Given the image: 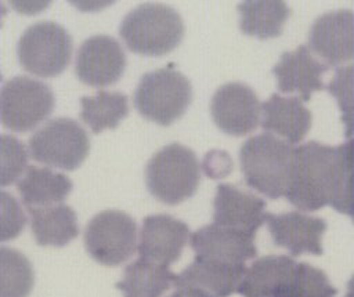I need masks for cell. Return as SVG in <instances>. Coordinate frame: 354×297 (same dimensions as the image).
<instances>
[{
	"mask_svg": "<svg viewBox=\"0 0 354 297\" xmlns=\"http://www.w3.org/2000/svg\"><path fill=\"white\" fill-rule=\"evenodd\" d=\"M33 287L29 260L15 249L0 247V297H28Z\"/></svg>",
	"mask_w": 354,
	"mask_h": 297,
	"instance_id": "obj_26",
	"label": "cell"
},
{
	"mask_svg": "<svg viewBox=\"0 0 354 297\" xmlns=\"http://www.w3.org/2000/svg\"><path fill=\"white\" fill-rule=\"evenodd\" d=\"M336 170V146L310 141L293 148L286 199L303 211L330 203Z\"/></svg>",
	"mask_w": 354,
	"mask_h": 297,
	"instance_id": "obj_1",
	"label": "cell"
},
{
	"mask_svg": "<svg viewBox=\"0 0 354 297\" xmlns=\"http://www.w3.org/2000/svg\"><path fill=\"white\" fill-rule=\"evenodd\" d=\"M119 35L137 54L163 55L180 44L184 36V22L170 6L144 3L124 15Z\"/></svg>",
	"mask_w": 354,
	"mask_h": 297,
	"instance_id": "obj_2",
	"label": "cell"
},
{
	"mask_svg": "<svg viewBox=\"0 0 354 297\" xmlns=\"http://www.w3.org/2000/svg\"><path fill=\"white\" fill-rule=\"evenodd\" d=\"M176 276L167 265L138 257L124 268L123 279L116 287L124 297H160L174 285Z\"/></svg>",
	"mask_w": 354,
	"mask_h": 297,
	"instance_id": "obj_22",
	"label": "cell"
},
{
	"mask_svg": "<svg viewBox=\"0 0 354 297\" xmlns=\"http://www.w3.org/2000/svg\"><path fill=\"white\" fill-rule=\"evenodd\" d=\"M210 113L221 131L241 137L253 131L260 123L261 104L248 84L230 82L214 91Z\"/></svg>",
	"mask_w": 354,
	"mask_h": 297,
	"instance_id": "obj_10",
	"label": "cell"
},
{
	"mask_svg": "<svg viewBox=\"0 0 354 297\" xmlns=\"http://www.w3.org/2000/svg\"><path fill=\"white\" fill-rule=\"evenodd\" d=\"M213 209L214 222L224 227L256 233L266 222L264 200L230 184L217 186Z\"/></svg>",
	"mask_w": 354,
	"mask_h": 297,
	"instance_id": "obj_17",
	"label": "cell"
},
{
	"mask_svg": "<svg viewBox=\"0 0 354 297\" xmlns=\"http://www.w3.org/2000/svg\"><path fill=\"white\" fill-rule=\"evenodd\" d=\"M266 222L274 243L286 249L293 256L304 253L322 254V236L326 231V222L322 218L300 211L282 214L267 213Z\"/></svg>",
	"mask_w": 354,
	"mask_h": 297,
	"instance_id": "obj_14",
	"label": "cell"
},
{
	"mask_svg": "<svg viewBox=\"0 0 354 297\" xmlns=\"http://www.w3.org/2000/svg\"><path fill=\"white\" fill-rule=\"evenodd\" d=\"M344 297H354V275L350 278L348 283H347V290Z\"/></svg>",
	"mask_w": 354,
	"mask_h": 297,
	"instance_id": "obj_33",
	"label": "cell"
},
{
	"mask_svg": "<svg viewBox=\"0 0 354 297\" xmlns=\"http://www.w3.org/2000/svg\"><path fill=\"white\" fill-rule=\"evenodd\" d=\"M295 267L288 256L261 257L246 269L236 291L243 297H282Z\"/></svg>",
	"mask_w": 354,
	"mask_h": 297,
	"instance_id": "obj_20",
	"label": "cell"
},
{
	"mask_svg": "<svg viewBox=\"0 0 354 297\" xmlns=\"http://www.w3.org/2000/svg\"><path fill=\"white\" fill-rule=\"evenodd\" d=\"M169 297H212V296L195 287H180Z\"/></svg>",
	"mask_w": 354,
	"mask_h": 297,
	"instance_id": "obj_32",
	"label": "cell"
},
{
	"mask_svg": "<svg viewBox=\"0 0 354 297\" xmlns=\"http://www.w3.org/2000/svg\"><path fill=\"white\" fill-rule=\"evenodd\" d=\"M133 99L140 115L160 126H169L187 111L192 101V87L181 72L169 65L144 73Z\"/></svg>",
	"mask_w": 354,
	"mask_h": 297,
	"instance_id": "obj_5",
	"label": "cell"
},
{
	"mask_svg": "<svg viewBox=\"0 0 354 297\" xmlns=\"http://www.w3.org/2000/svg\"><path fill=\"white\" fill-rule=\"evenodd\" d=\"M72 191V181L47 167H28L18 182V192L28 207L51 206L64 200Z\"/></svg>",
	"mask_w": 354,
	"mask_h": 297,
	"instance_id": "obj_24",
	"label": "cell"
},
{
	"mask_svg": "<svg viewBox=\"0 0 354 297\" xmlns=\"http://www.w3.org/2000/svg\"><path fill=\"white\" fill-rule=\"evenodd\" d=\"M1 240H8L15 238L26 224V217L19 207L18 202L8 192L1 191Z\"/></svg>",
	"mask_w": 354,
	"mask_h": 297,
	"instance_id": "obj_31",
	"label": "cell"
},
{
	"mask_svg": "<svg viewBox=\"0 0 354 297\" xmlns=\"http://www.w3.org/2000/svg\"><path fill=\"white\" fill-rule=\"evenodd\" d=\"M188 236L185 222L169 214L148 215L142 222L137 250L140 257L169 267L181 256Z\"/></svg>",
	"mask_w": 354,
	"mask_h": 297,
	"instance_id": "obj_15",
	"label": "cell"
},
{
	"mask_svg": "<svg viewBox=\"0 0 354 297\" xmlns=\"http://www.w3.org/2000/svg\"><path fill=\"white\" fill-rule=\"evenodd\" d=\"M326 70L328 65L318 61L306 46L283 52L272 68L278 88L282 93H297L301 101H308L313 93L324 88L321 76Z\"/></svg>",
	"mask_w": 354,
	"mask_h": 297,
	"instance_id": "obj_16",
	"label": "cell"
},
{
	"mask_svg": "<svg viewBox=\"0 0 354 297\" xmlns=\"http://www.w3.org/2000/svg\"><path fill=\"white\" fill-rule=\"evenodd\" d=\"M54 108V94L48 84L15 76L3 84L0 94L1 123L11 131L25 133L43 122Z\"/></svg>",
	"mask_w": 354,
	"mask_h": 297,
	"instance_id": "obj_8",
	"label": "cell"
},
{
	"mask_svg": "<svg viewBox=\"0 0 354 297\" xmlns=\"http://www.w3.org/2000/svg\"><path fill=\"white\" fill-rule=\"evenodd\" d=\"M28 146L36 162L62 170H75L87 157L90 140L76 120L55 117L29 138Z\"/></svg>",
	"mask_w": 354,
	"mask_h": 297,
	"instance_id": "obj_7",
	"label": "cell"
},
{
	"mask_svg": "<svg viewBox=\"0 0 354 297\" xmlns=\"http://www.w3.org/2000/svg\"><path fill=\"white\" fill-rule=\"evenodd\" d=\"M80 105V119L94 133L115 128L129 113L127 97L119 91L100 90L93 97H82Z\"/></svg>",
	"mask_w": 354,
	"mask_h": 297,
	"instance_id": "obj_25",
	"label": "cell"
},
{
	"mask_svg": "<svg viewBox=\"0 0 354 297\" xmlns=\"http://www.w3.org/2000/svg\"><path fill=\"white\" fill-rule=\"evenodd\" d=\"M308 47L328 66L354 61V12L335 10L319 15L310 28Z\"/></svg>",
	"mask_w": 354,
	"mask_h": 297,
	"instance_id": "obj_12",
	"label": "cell"
},
{
	"mask_svg": "<svg viewBox=\"0 0 354 297\" xmlns=\"http://www.w3.org/2000/svg\"><path fill=\"white\" fill-rule=\"evenodd\" d=\"M354 222V138L336 146V170L330 203Z\"/></svg>",
	"mask_w": 354,
	"mask_h": 297,
	"instance_id": "obj_27",
	"label": "cell"
},
{
	"mask_svg": "<svg viewBox=\"0 0 354 297\" xmlns=\"http://www.w3.org/2000/svg\"><path fill=\"white\" fill-rule=\"evenodd\" d=\"M239 28L245 35L271 39L282 33L289 8L281 0H248L238 4Z\"/></svg>",
	"mask_w": 354,
	"mask_h": 297,
	"instance_id": "obj_23",
	"label": "cell"
},
{
	"mask_svg": "<svg viewBox=\"0 0 354 297\" xmlns=\"http://www.w3.org/2000/svg\"><path fill=\"white\" fill-rule=\"evenodd\" d=\"M32 221V232L40 246L61 247L68 245L79 233L75 211L66 204L28 207Z\"/></svg>",
	"mask_w": 354,
	"mask_h": 297,
	"instance_id": "obj_21",
	"label": "cell"
},
{
	"mask_svg": "<svg viewBox=\"0 0 354 297\" xmlns=\"http://www.w3.org/2000/svg\"><path fill=\"white\" fill-rule=\"evenodd\" d=\"M126 62V54L115 37L94 35L80 44L76 54L75 72L80 82L102 87L120 79Z\"/></svg>",
	"mask_w": 354,
	"mask_h": 297,
	"instance_id": "obj_11",
	"label": "cell"
},
{
	"mask_svg": "<svg viewBox=\"0 0 354 297\" xmlns=\"http://www.w3.org/2000/svg\"><path fill=\"white\" fill-rule=\"evenodd\" d=\"M72 55V37L59 23L40 21L25 29L18 41L21 66L43 77L64 72Z\"/></svg>",
	"mask_w": 354,
	"mask_h": 297,
	"instance_id": "obj_6",
	"label": "cell"
},
{
	"mask_svg": "<svg viewBox=\"0 0 354 297\" xmlns=\"http://www.w3.org/2000/svg\"><path fill=\"white\" fill-rule=\"evenodd\" d=\"M199 180V162L194 151L177 142L163 146L147 163V188L166 204H178L191 198Z\"/></svg>",
	"mask_w": 354,
	"mask_h": 297,
	"instance_id": "obj_4",
	"label": "cell"
},
{
	"mask_svg": "<svg viewBox=\"0 0 354 297\" xmlns=\"http://www.w3.org/2000/svg\"><path fill=\"white\" fill-rule=\"evenodd\" d=\"M137 225L120 210H104L95 214L84 229L87 253L100 264L118 265L136 250Z\"/></svg>",
	"mask_w": 354,
	"mask_h": 297,
	"instance_id": "obj_9",
	"label": "cell"
},
{
	"mask_svg": "<svg viewBox=\"0 0 354 297\" xmlns=\"http://www.w3.org/2000/svg\"><path fill=\"white\" fill-rule=\"evenodd\" d=\"M337 290L330 285L324 271L297 262L282 297H335Z\"/></svg>",
	"mask_w": 354,
	"mask_h": 297,
	"instance_id": "obj_28",
	"label": "cell"
},
{
	"mask_svg": "<svg viewBox=\"0 0 354 297\" xmlns=\"http://www.w3.org/2000/svg\"><path fill=\"white\" fill-rule=\"evenodd\" d=\"M261 127L277 133L286 142H300L311 127V112L297 97L272 94L261 105Z\"/></svg>",
	"mask_w": 354,
	"mask_h": 297,
	"instance_id": "obj_19",
	"label": "cell"
},
{
	"mask_svg": "<svg viewBox=\"0 0 354 297\" xmlns=\"http://www.w3.org/2000/svg\"><path fill=\"white\" fill-rule=\"evenodd\" d=\"M292 153V145L271 133L250 137L239 151L241 169L246 184L271 199L285 196Z\"/></svg>",
	"mask_w": 354,
	"mask_h": 297,
	"instance_id": "obj_3",
	"label": "cell"
},
{
	"mask_svg": "<svg viewBox=\"0 0 354 297\" xmlns=\"http://www.w3.org/2000/svg\"><path fill=\"white\" fill-rule=\"evenodd\" d=\"M28 151L15 137L1 135V171L0 184L6 186L14 182L26 169Z\"/></svg>",
	"mask_w": 354,
	"mask_h": 297,
	"instance_id": "obj_30",
	"label": "cell"
},
{
	"mask_svg": "<svg viewBox=\"0 0 354 297\" xmlns=\"http://www.w3.org/2000/svg\"><path fill=\"white\" fill-rule=\"evenodd\" d=\"M189 245L199 258L230 264H243L257 254L254 233L216 222L191 233Z\"/></svg>",
	"mask_w": 354,
	"mask_h": 297,
	"instance_id": "obj_13",
	"label": "cell"
},
{
	"mask_svg": "<svg viewBox=\"0 0 354 297\" xmlns=\"http://www.w3.org/2000/svg\"><path fill=\"white\" fill-rule=\"evenodd\" d=\"M246 272L245 264H230L195 257L191 265L176 276L174 286L195 287L212 297H228L238 290Z\"/></svg>",
	"mask_w": 354,
	"mask_h": 297,
	"instance_id": "obj_18",
	"label": "cell"
},
{
	"mask_svg": "<svg viewBox=\"0 0 354 297\" xmlns=\"http://www.w3.org/2000/svg\"><path fill=\"white\" fill-rule=\"evenodd\" d=\"M328 91L336 98L344 124V135L354 138V64L340 66L330 83Z\"/></svg>",
	"mask_w": 354,
	"mask_h": 297,
	"instance_id": "obj_29",
	"label": "cell"
}]
</instances>
